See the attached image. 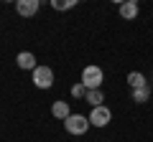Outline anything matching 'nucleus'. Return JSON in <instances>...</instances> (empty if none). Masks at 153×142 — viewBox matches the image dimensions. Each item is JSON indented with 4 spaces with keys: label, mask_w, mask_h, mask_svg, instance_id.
I'll return each instance as SVG.
<instances>
[{
    "label": "nucleus",
    "mask_w": 153,
    "mask_h": 142,
    "mask_svg": "<svg viewBox=\"0 0 153 142\" xmlns=\"http://www.w3.org/2000/svg\"><path fill=\"white\" fill-rule=\"evenodd\" d=\"M51 5L56 8V10H69V8H76V0H54V3H51Z\"/></svg>",
    "instance_id": "nucleus-12"
},
{
    "label": "nucleus",
    "mask_w": 153,
    "mask_h": 142,
    "mask_svg": "<svg viewBox=\"0 0 153 142\" xmlns=\"http://www.w3.org/2000/svg\"><path fill=\"white\" fill-rule=\"evenodd\" d=\"M64 130L69 132V135H84V132L89 130V117H84V114H69L64 119Z\"/></svg>",
    "instance_id": "nucleus-2"
},
{
    "label": "nucleus",
    "mask_w": 153,
    "mask_h": 142,
    "mask_svg": "<svg viewBox=\"0 0 153 142\" xmlns=\"http://www.w3.org/2000/svg\"><path fill=\"white\" fill-rule=\"evenodd\" d=\"M16 64L21 66L23 71H33V69L38 66V64H36V56H33L31 51H21V53L16 56Z\"/></svg>",
    "instance_id": "nucleus-6"
},
{
    "label": "nucleus",
    "mask_w": 153,
    "mask_h": 142,
    "mask_svg": "<svg viewBox=\"0 0 153 142\" xmlns=\"http://www.w3.org/2000/svg\"><path fill=\"white\" fill-rule=\"evenodd\" d=\"M51 114H54L56 119L64 122L66 117L71 114V112H69V102H54V104H51Z\"/></svg>",
    "instance_id": "nucleus-8"
},
{
    "label": "nucleus",
    "mask_w": 153,
    "mask_h": 142,
    "mask_svg": "<svg viewBox=\"0 0 153 142\" xmlns=\"http://www.w3.org/2000/svg\"><path fill=\"white\" fill-rule=\"evenodd\" d=\"M71 97H74V99H82V97H87V89H84V84H82V81L71 86Z\"/></svg>",
    "instance_id": "nucleus-13"
},
{
    "label": "nucleus",
    "mask_w": 153,
    "mask_h": 142,
    "mask_svg": "<svg viewBox=\"0 0 153 142\" xmlns=\"http://www.w3.org/2000/svg\"><path fill=\"white\" fill-rule=\"evenodd\" d=\"M16 10L21 13L23 18H31L38 13V0H18L16 3Z\"/></svg>",
    "instance_id": "nucleus-5"
},
{
    "label": "nucleus",
    "mask_w": 153,
    "mask_h": 142,
    "mask_svg": "<svg viewBox=\"0 0 153 142\" xmlns=\"http://www.w3.org/2000/svg\"><path fill=\"white\" fill-rule=\"evenodd\" d=\"M33 84L38 89H51L54 86V71L49 66H36L33 69Z\"/></svg>",
    "instance_id": "nucleus-3"
},
{
    "label": "nucleus",
    "mask_w": 153,
    "mask_h": 142,
    "mask_svg": "<svg viewBox=\"0 0 153 142\" xmlns=\"http://www.w3.org/2000/svg\"><path fill=\"white\" fill-rule=\"evenodd\" d=\"M110 119H112V112H110L105 104H102V107H94L92 114H89V124H92V127H107Z\"/></svg>",
    "instance_id": "nucleus-4"
},
{
    "label": "nucleus",
    "mask_w": 153,
    "mask_h": 142,
    "mask_svg": "<svg viewBox=\"0 0 153 142\" xmlns=\"http://www.w3.org/2000/svg\"><path fill=\"white\" fill-rule=\"evenodd\" d=\"M102 81H105V74H102V69H100V66H87V69L82 71V84H84V89H87V91L100 89V86H102Z\"/></svg>",
    "instance_id": "nucleus-1"
},
{
    "label": "nucleus",
    "mask_w": 153,
    "mask_h": 142,
    "mask_svg": "<svg viewBox=\"0 0 153 142\" xmlns=\"http://www.w3.org/2000/svg\"><path fill=\"white\" fill-rule=\"evenodd\" d=\"M133 102H135V104H146V102H151V91H148V86H143V89H133Z\"/></svg>",
    "instance_id": "nucleus-11"
},
{
    "label": "nucleus",
    "mask_w": 153,
    "mask_h": 142,
    "mask_svg": "<svg viewBox=\"0 0 153 142\" xmlns=\"http://www.w3.org/2000/svg\"><path fill=\"white\" fill-rule=\"evenodd\" d=\"M84 102H89V104H92V109H94V107H102L105 97H102V91H100V89H92V91H87Z\"/></svg>",
    "instance_id": "nucleus-10"
},
{
    "label": "nucleus",
    "mask_w": 153,
    "mask_h": 142,
    "mask_svg": "<svg viewBox=\"0 0 153 142\" xmlns=\"http://www.w3.org/2000/svg\"><path fill=\"white\" fill-rule=\"evenodd\" d=\"M120 15L125 18V20H133V18L138 15V3H135V0H125V3H120Z\"/></svg>",
    "instance_id": "nucleus-7"
},
{
    "label": "nucleus",
    "mask_w": 153,
    "mask_h": 142,
    "mask_svg": "<svg viewBox=\"0 0 153 142\" xmlns=\"http://www.w3.org/2000/svg\"><path fill=\"white\" fill-rule=\"evenodd\" d=\"M128 86L130 89H143V86H148V81H146V76H143L140 71H130L128 74Z\"/></svg>",
    "instance_id": "nucleus-9"
}]
</instances>
